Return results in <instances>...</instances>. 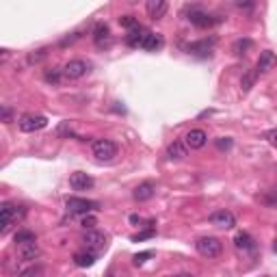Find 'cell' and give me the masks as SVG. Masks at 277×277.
<instances>
[{"label": "cell", "instance_id": "obj_3", "mask_svg": "<svg viewBox=\"0 0 277 277\" xmlns=\"http://www.w3.org/2000/svg\"><path fill=\"white\" fill-rule=\"evenodd\" d=\"M91 152H94V156L98 158V160H113V158L117 156V152H120V148H117L115 141H110V138H96L94 143H91Z\"/></svg>", "mask_w": 277, "mask_h": 277}, {"label": "cell", "instance_id": "obj_23", "mask_svg": "<svg viewBox=\"0 0 277 277\" xmlns=\"http://www.w3.org/2000/svg\"><path fill=\"white\" fill-rule=\"evenodd\" d=\"M44 78H46V82L58 84V82H61L63 78H65V74H63V68H52V70H46Z\"/></svg>", "mask_w": 277, "mask_h": 277}, {"label": "cell", "instance_id": "obj_21", "mask_svg": "<svg viewBox=\"0 0 277 277\" xmlns=\"http://www.w3.org/2000/svg\"><path fill=\"white\" fill-rule=\"evenodd\" d=\"M141 48H143V50H148V52H156L158 48H162V37H160V35H156V32H148V37L143 39Z\"/></svg>", "mask_w": 277, "mask_h": 277}, {"label": "cell", "instance_id": "obj_4", "mask_svg": "<svg viewBox=\"0 0 277 277\" xmlns=\"http://www.w3.org/2000/svg\"><path fill=\"white\" fill-rule=\"evenodd\" d=\"M188 20H190V24L197 26V28H210V26H214L219 22V18H214L212 13H208L206 9H202V6H190Z\"/></svg>", "mask_w": 277, "mask_h": 277}, {"label": "cell", "instance_id": "obj_10", "mask_svg": "<svg viewBox=\"0 0 277 277\" xmlns=\"http://www.w3.org/2000/svg\"><path fill=\"white\" fill-rule=\"evenodd\" d=\"M186 50H188V54H195V56L208 58V56H212V50H214V39H202V42L188 44V46H186Z\"/></svg>", "mask_w": 277, "mask_h": 277}, {"label": "cell", "instance_id": "obj_18", "mask_svg": "<svg viewBox=\"0 0 277 277\" xmlns=\"http://www.w3.org/2000/svg\"><path fill=\"white\" fill-rule=\"evenodd\" d=\"M18 256L22 262H35L39 256H42V252H39V247L32 242V245H22L18 249Z\"/></svg>", "mask_w": 277, "mask_h": 277}, {"label": "cell", "instance_id": "obj_35", "mask_svg": "<svg viewBox=\"0 0 277 277\" xmlns=\"http://www.w3.org/2000/svg\"><path fill=\"white\" fill-rule=\"evenodd\" d=\"M130 223H134V226H136V223H141V219H138L136 214H130Z\"/></svg>", "mask_w": 277, "mask_h": 277}, {"label": "cell", "instance_id": "obj_15", "mask_svg": "<svg viewBox=\"0 0 277 277\" xmlns=\"http://www.w3.org/2000/svg\"><path fill=\"white\" fill-rule=\"evenodd\" d=\"M234 245H236L238 252H254V249H256V240L247 232H238V234L234 236Z\"/></svg>", "mask_w": 277, "mask_h": 277}, {"label": "cell", "instance_id": "obj_13", "mask_svg": "<svg viewBox=\"0 0 277 277\" xmlns=\"http://www.w3.org/2000/svg\"><path fill=\"white\" fill-rule=\"evenodd\" d=\"M156 195V186L152 182H141L138 186L134 188V193H132V197L136 202H148V200H152V197Z\"/></svg>", "mask_w": 277, "mask_h": 277}, {"label": "cell", "instance_id": "obj_20", "mask_svg": "<svg viewBox=\"0 0 277 277\" xmlns=\"http://www.w3.org/2000/svg\"><path fill=\"white\" fill-rule=\"evenodd\" d=\"M148 13L152 20H160L167 13V2L164 0H150L148 2Z\"/></svg>", "mask_w": 277, "mask_h": 277}, {"label": "cell", "instance_id": "obj_24", "mask_svg": "<svg viewBox=\"0 0 277 277\" xmlns=\"http://www.w3.org/2000/svg\"><path fill=\"white\" fill-rule=\"evenodd\" d=\"M256 80H258V70H252V72H247L245 76H242V80H240V87H242V91H252V87L256 84Z\"/></svg>", "mask_w": 277, "mask_h": 277}, {"label": "cell", "instance_id": "obj_36", "mask_svg": "<svg viewBox=\"0 0 277 277\" xmlns=\"http://www.w3.org/2000/svg\"><path fill=\"white\" fill-rule=\"evenodd\" d=\"M174 277H195V275H190V273H180V275H174Z\"/></svg>", "mask_w": 277, "mask_h": 277}, {"label": "cell", "instance_id": "obj_6", "mask_svg": "<svg viewBox=\"0 0 277 277\" xmlns=\"http://www.w3.org/2000/svg\"><path fill=\"white\" fill-rule=\"evenodd\" d=\"M18 126L22 132H37V130H44L48 126V120H46L44 115H35V113H26L20 117Z\"/></svg>", "mask_w": 277, "mask_h": 277}, {"label": "cell", "instance_id": "obj_5", "mask_svg": "<svg viewBox=\"0 0 277 277\" xmlns=\"http://www.w3.org/2000/svg\"><path fill=\"white\" fill-rule=\"evenodd\" d=\"M65 208H68V212H72V214H89L100 208V204L91 202V200H82V197H70V200L65 202Z\"/></svg>", "mask_w": 277, "mask_h": 277}, {"label": "cell", "instance_id": "obj_8", "mask_svg": "<svg viewBox=\"0 0 277 277\" xmlns=\"http://www.w3.org/2000/svg\"><path fill=\"white\" fill-rule=\"evenodd\" d=\"M87 72H89V63L82 61V58H74V61H70L63 68V74H65V78H70V80L82 78L84 74H87Z\"/></svg>", "mask_w": 277, "mask_h": 277}, {"label": "cell", "instance_id": "obj_14", "mask_svg": "<svg viewBox=\"0 0 277 277\" xmlns=\"http://www.w3.org/2000/svg\"><path fill=\"white\" fill-rule=\"evenodd\" d=\"M273 68H277V56L273 54L271 50H264L260 54V58H258L256 70H258V74H260V72H268V70H273Z\"/></svg>", "mask_w": 277, "mask_h": 277}, {"label": "cell", "instance_id": "obj_27", "mask_svg": "<svg viewBox=\"0 0 277 277\" xmlns=\"http://www.w3.org/2000/svg\"><path fill=\"white\" fill-rule=\"evenodd\" d=\"M44 275V266H35V264H32V266H28V268H22V271H20L18 273V277H42Z\"/></svg>", "mask_w": 277, "mask_h": 277}, {"label": "cell", "instance_id": "obj_17", "mask_svg": "<svg viewBox=\"0 0 277 277\" xmlns=\"http://www.w3.org/2000/svg\"><path fill=\"white\" fill-rule=\"evenodd\" d=\"M94 42H96L98 48H104V46L110 44V30H108L106 24H98V26H96V30H94Z\"/></svg>", "mask_w": 277, "mask_h": 277}, {"label": "cell", "instance_id": "obj_25", "mask_svg": "<svg viewBox=\"0 0 277 277\" xmlns=\"http://www.w3.org/2000/svg\"><path fill=\"white\" fill-rule=\"evenodd\" d=\"M74 262L78 266H94L96 264V254H76L74 256Z\"/></svg>", "mask_w": 277, "mask_h": 277}, {"label": "cell", "instance_id": "obj_29", "mask_svg": "<svg viewBox=\"0 0 277 277\" xmlns=\"http://www.w3.org/2000/svg\"><path fill=\"white\" fill-rule=\"evenodd\" d=\"M152 256H154L152 252H143V254H136V256H134V264H136V266L145 264V262H148V258H152Z\"/></svg>", "mask_w": 277, "mask_h": 277}, {"label": "cell", "instance_id": "obj_1", "mask_svg": "<svg viewBox=\"0 0 277 277\" xmlns=\"http://www.w3.org/2000/svg\"><path fill=\"white\" fill-rule=\"evenodd\" d=\"M24 216V208L16 206V204H2L0 208V232L6 234L16 223Z\"/></svg>", "mask_w": 277, "mask_h": 277}, {"label": "cell", "instance_id": "obj_22", "mask_svg": "<svg viewBox=\"0 0 277 277\" xmlns=\"http://www.w3.org/2000/svg\"><path fill=\"white\" fill-rule=\"evenodd\" d=\"M13 238H16L18 247H22V245H32V242H37V236H35V232H30V230H18Z\"/></svg>", "mask_w": 277, "mask_h": 277}, {"label": "cell", "instance_id": "obj_7", "mask_svg": "<svg viewBox=\"0 0 277 277\" xmlns=\"http://www.w3.org/2000/svg\"><path fill=\"white\" fill-rule=\"evenodd\" d=\"M82 245L89 249L91 254H100L102 249H106V236L98 230H87L82 234Z\"/></svg>", "mask_w": 277, "mask_h": 277}, {"label": "cell", "instance_id": "obj_9", "mask_svg": "<svg viewBox=\"0 0 277 277\" xmlns=\"http://www.w3.org/2000/svg\"><path fill=\"white\" fill-rule=\"evenodd\" d=\"M210 223L221 230H232L236 226V216L230 210H216V212L210 214Z\"/></svg>", "mask_w": 277, "mask_h": 277}, {"label": "cell", "instance_id": "obj_12", "mask_svg": "<svg viewBox=\"0 0 277 277\" xmlns=\"http://www.w3.org/2000/svg\"><path fill=\"white\" fill-rule=\"evenodd\" d=\"M184 143H186V148H190V150H202L204 145L208 143V134L204 132L202 128H195V130H190V132H186Z\"/></svg>", "mask_w": 277, "mask_h": 277}, {"label": "cell", "instance_id": "obj_34", "mask_svg": "<svg viewBox=\"0 0 277 277\" xmlns=\"http://www.w3.org/2000/svg\"><path fill=\"white\" fill-rule=\"evenodd\" d=\"M2 122H4V124L11 122V108H9V106H2Z\"/></svg>", "mask_w": 277, "mask_h": 277}, {"label": "cell", "instance_id": "obj_33", "mask_svg": "<svg viewBox=\"0 0 277 277\" xmlns=\"http://www.w3.org/2000/svg\"><path fill=\"white\" fill-rule=\"evenodd\" d=\"M266 138H268V143H271L273 148H277V130H271V132H266Z\"/></svg>", "mask_w": 277, "mask_h": 277}, {"label": "cell", "instance_id": "obj_32", "mask_svg": "<svg viewBox=\"0 0 277 277\" xmlns=\"http://www.w3.org/2000/svg\"><path fill=\"white\" fill-rule=\"evenodd\" d=\"M96 216H87V214H84V219H82V228L84 230H94V226H96Z\"/></svg>", "mask_w": 277, "mask_h": 277}, {"label": "cell", "instance_id": "obj_11", "mask_svg": "<svg viewBox=\"0 0 277 277\" xmlns=\"http://www.w3.org/2000/svg\"><path fill=\"white\" fill-rule=\"evenodd\" d=\"M94 184H96L94 178L82 174V171H74V174L70 176V186L74 190H89V188H94Z\"/></svg>", "mask_w": 277, "mask_h": 277}, {"label": "cell", "instance_id": "obj_31", "mask_svg": "<svg viewBox=\"0 0 277 277\" xmlns=\"http://www.w3.org/2000/svg\"><path fill=\"white\" fill-rule=\"evenodd\" d=\"M154 236V228H150L148 232H141V234H136V236H132V240L134 242H138V240H145V238H152Z\"/></svg>", "mask_w": 277, "mask_h": 277}, {"label": "cell", "instance_id": "obj_16", "mask_svg": "<svg viewBox=\"0 0 277 277\" xmlns=\"http://www.w3.org/2000/svg\"><path fill=\"white\" fill-rule=\"evenodd\" d=\"M167 156L171 158V160H182V158H186L188 156V148H186V143H182V141H174L167 148Z\"/></svg>", "mask_w": 277, "mask_h": 277}, {"label": "cell", "instance_id": "obj_28", "mask_svg": "<svg viewBox=\"0 0 277 277\" xmlns=\"http://www.w3.org/2000/svg\"><path fill=\"white\" fill-rule=\"evenodd\" d=\"M120 24H122V26H126V28H130V30L138 26V22H136V18H134V16H122V18H120Z\"/></svg>", "mask_w": 277, "mask_h": 277}, {"label": "cell", "instance_id": "obj_26", "mask_svg": "<svg viewBox=\"0 0 277 277\" xmlns=\"http://www.w3.org/2000/svg\"><path fill=\"white\" fill-rule=\"evenodd\" d=\"M254 46V42L252 39H238V42L234 44V54H238V56H242V54H247V50Z\"/></svg>", "mask_w": 277, "mask_h": 277}, {"label": "cell", "instance_id": "obj_30", "mask_svg": "<svg viewBox=\"0 0 277 277\" xmlns=\"http://www.w3.org/2000/svg\"><path fill=\"white\" fill-rule=\"evenodd\" d=\"M216 148H219V150H230V148H232V138H228V136L216 138Z\"/></svg>", "mask_w": 277, "mask_h": 277}, {"label": "cell", "instance_id": "obj_19", "mask_svg": "<svg viewBox=\"0 0 277 277\" xmlns=\"http://www.w3.org/2000/svg\"><path fill=\"white\" fill-rule=\"evenodd\" d=\"M148 32L150 30H145L143 26H136V28H132V30L128 32V37H126L128 46H132V48H141V44H143V39L148 37Z\"/></svg>", "mask_w": 277, "mask_h": 277}, {"label": "cell", "instance_id": "obj_2", "mask_svg": "<svg viewBox=\"0 0 277 277\" xmlns=\"http://www.w3.org/2000/svg\"><path fill=\"white\" fill-rule=\"evenodd\" d=\"M195 249H197V254H200V256L212 260V258H219V256H221L223 245H221L219 238H214V236H202V238H197Z\"/></svg>", "mask_w": 277, "mask_h": 277}]
</instances>
